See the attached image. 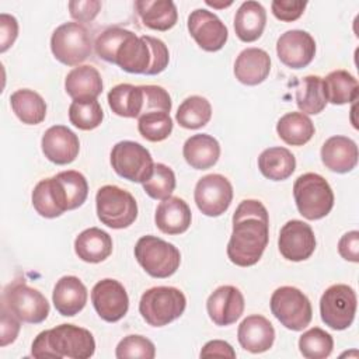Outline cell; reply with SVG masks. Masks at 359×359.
Listing matches in <instances>:
<instances>
[{
  "label": "cell",
  "instance_id": "cell-1",
  "mask_svg": "<svg viewBox=\"0 0 359 359\" xmlns=\"http://www.w3.org/2000/svg\"><path fill=\"white\" fill-rule=\"evenodd\" d=\"M94 49L101 59L135 74H158L170 62L168 48L161 39L150 35L137 36L119 27L102 31L94 42Z\"/></svg>",
  "mask_w": 359,
  "mask_h": 359
},
{
  "label": "cell",
  "instance_id": "cell-2",
  "mask_svg": "<svg viewBox=\"0 0 359 359\" xmlns=\"http://www.w3.org/2000/svg\"><path fill=\"white\" fill-rule=\"evenodd\" d=\"M269 240L266 208L257 199H244L233 215V231L227 244V257L237 266L255 265Z\"/></svg>",
  "mask_w": 359,
  "mask_h": 359
},
{
  "label": "cell",
  "instance_id": "cell-3",
  "mask_svg": "<svg viewBox=\"0 0 359 359\" xmlns=\"http://www.w3.org/2000/svg\"><path fill=\"white\" fill-rule=\"evenodd\" d=\"M95 352L93 334L79 325L60 324L39 332L31 346L34 358L87 359Z\"/></svg>",
  "mask_w": 359,
  "mask_h": 359
},
{
  "label": "cell",
  "instance_id": "cell-4",
  "mask_svg": "<svg viewBox=\"0 0 359 359\" xmlns=\"http://www.w3.org/2000/svg\"><path fill=\"white\" fill-rule=\"evenodd\" d=\"M293 196L299 213L307 220L325 217L334 206V192L330 184L316 172L302 174L294 181Z\"/></svg>",
  "mask_w": 359,
  "mask_h": 359
},
{
  "label": "cell",
  "instance_id": "cell-5",
  "mask_svg": "<svg viewBox=\"0 0 359 359\" xmlns=\"http://www.w3.org/2000/svg\"><path fill=\"white\" fill-rule=\"evenodd\" d=\"M185 294L172 286H156L146 290L139 302V313L151 327H164L182 316Z\"/></svg>",
  "mask_w": 359,
  "mask_h": 359
},
{
  "label": "cell",
  "instance_id": "cell-6",
  "mask_svg": "<svg viewBox=\"0 0 359 359\" xmlns=\"http://www.w3.org/2000/svg\"><path fill=\"white\" fill-rule=\"evenodd\" d=\"M135 258L153 278L164 279L177 272L181 264L180 250L156 236H143L135 245Z\"/></svg>",
  "mask_w": 359,
  "mask_h": 359
},
{
  "label": "cell",
  "instance_id": "cell-7",
  "mask_svg": "<svg viewBox=\"0 0 359 359\" xmlns=\"http://www.w3.org/2000/svg\"><path fill=\"white\" fill-rule=\"evenodd\" d=\"M97 216L111 229H126L137 217V203L133 195L116 185H104L95 195Z\"/></svg>",
  "mask_w": 359,
  "mask_h": 359
},
{
  "label": "cell",
  "instance_id": "cell-8",
  "mask_svg": "<svg viewBox=\"0 0 359 359\" xmlns=\"http://www.w3.org/2000/svg\"><path fill=\"white\" fill-rule=\"evenodd\" d=\"M1 306H4L20 321L39 324L48 318L50 306L46 297L24 280H14L3 292Z\"/></svg>",
  "mask_w": 359,
  "mask_h": 359
},
{
  "label": "cell",
  "instance_id": "cell-9",
  "mask_svg": "<svg viewBox=\"0 0 359 359\" xmlns=\"http://www.w3.org/2000/svg\"><path fill=\"white\" fill-rule=\"evenodd\" d=\"M91 35L80 22H65L50 36L53 56L66 66H79L91 55Z\"/></svg>",
  "mask_w": 359,
  "mask_h": 359
},
{
  "label": "cell",
  "instance_id": "cell-10",
  "mask_svg": "<svg viewBox=\"0 0 359 359\" xmlns=\"http://www.w3.org/2000/svg\"><path fill=\"white\" fill-rule=\"evenodd\" d=\"M271 311L283 327L292 331H302L313 317L309 297L293 286H280L272 293Z\"/></svg>",
  "mask_w": 359,
  "mask_h": 359
},
{
  "label": "cell",
  "instance_id": "cell-11",
  "mask_svg": "<svg viewBox=\"0 0 359 359\" xmlns=\"http://www.w3.org/2000/svg\"><path fill=\"white\" fill-rule=\"evenodd\" d=\"M111 165L114 171L132 182L147 181L154 168L150 151L137 142L122 140L111 150Z\"/></svg>",
  "mask_w": 359,
  "mask_h": 359
},
{
  "label": "cell",
  "instance_id": "cell-12",
  "mask_svg": "<svg viewBox=\"0 0 359 359\" xmlns=\"http://www.w3.org/2000/svg\"><path fill=\"white\" fill-rule=\"evenodd\" d=\"M356 306V293L351 286L344 283L332 285L320 299L321 320L331 330H346L355 320Z\"/></svg>",
  "mask_w": 359,
  "mask_h": 359
},
{
  "label": "cell",
  "instance_id": "cell-13",
  "mask_svg": "<svg viewBox=\"0 0 359 359\" xmlns=\"http://www.w3.org/2000/svg\"><path fill=\"white\" fill-rule=\"evenodd\" d=\"M198 209L209 217L223 215L233 201V187L222 174H208L202 177L194 191Z\"/></svg>",
  "mask_w": 359,
  "mask_h": 359
},
{
  "label": "cell",
  "instance_id": "cell-14",
  "mask_svg": "<svg viewBox=\"0 0 359 359\" xmlns=\"http://www.w3.org/2000/svg\"><path fill=\"white\" fill-rule=\"evenodd\" d=\"M46 184L56 208L62 213L80 208L88 195L86 177L74 170L57 172L55 177L46 178Z\"/></svg>",
  "mask_w": 359,
  "mask_h": 359
},
{
  "label": "cell",
  "instance_id": "cell-15",
  "mask_svg": "<svg viewBox=\"0 0 359 359\" xmlns=\"http://www.w3.org/2000/svg\"><path fill=\"white\" fill-rule=\"evenodd\" d=\"M188 31L199 48L206 52L220 50L229 38L224 22L206 8H196L189 14Z\"/></svg>",
  "mask_w": 359,
  "mask_h": 359
},
{
  "label": "cell",
  "instance_id": "cell-16",
  "mask_svg": "<svg viewBox=\"0 0 359 359\" xmlns=\"http://www.w3.org/2000/svg\"><path fill=\"white\" fill-rule=\"evenodd\" d=\"M91 302L97 314L108 323L119 321L129 309V297L123 285L107 278L97 282L91 290Z\"/></svg>",
  "mask_w": 359,
  "mask_h": 359
},
{
  "label": "cell",
  "instance_id": "cell-17",
  "mask_svg": "<svg viewBox=\"0 0 359 359\" xmlns=\"http://www.w3.org/2000/svg\"><path fill=\"white\" fill-rule=\"evenodd\" d=\"M278 247L282 257L287 261H304L310 258L316 250L314 231L310 224L302 220H289L280 229Z\"/></svg>",
  "mask_w": 359,
  "mask_h": 359
},
{
  "label": "cell",
  "instance_id": "cell-18",
  "mask_svg": "<svg viewBox=\"0 0 359 359\" xmlns=\"http://www.w3.org/2000/svg\"><path fill=\"white\" fill-rule=\"evenodd\" d=\"M279 60L290 69H303L311 63L316 55L314 38L302 29L283 32L276 42Z\"/></svg>",
  "mask_w": 359,
  "mask_h": 359
},
{
  "label": "cell",
  "instance_id": "cell-19",
  "mask_svg": "<svg viewBox=\"0 0 359 359\" xmlns=\"http://www.w3.org/2000/svg\"><path fill=\"white\" fill-rule=\"evenodd\" d=\"M244 296L231 285L219 286L208 297L206 310L209 318L219 327L234 324L244 311Z\"/></svg>",
  "mask_w": 359,
  "mask_h": 359
},
{
  "label": "cell",
  "instance_id": "cell-20",
  "mask_svg": "<svg viewBox=\"0 0 359 359\" xmlns=\"http://www.w3.org/2000/svg\"><path fill=\"white\" fill-rule=\"evenodd\" d=\"M41 146L45 157L57 165L73 163L80 151L77 135L65 125H53L46 129Z\"/></svg>",
  "mask_w": 359,
  "mask_h": 359
},
{
  "label": "cell",
  "instance_id": "cell-21",
  "mask_svg": "<svg viewBox=\"0 0 359 359\" xmlns=\"http://www.w3.org/2000/svg\"><path fill=\"white\" fill-rule=\"evenodd\" d=\"M237 338L245 351L262 353L268 351L275 341V328L268 318L259 314L245 317L238 325Z\"/></svg>",
  "mask_w": 359,
  "mask_h": 359
},
{
  "label": "cell",
  "instance_id": "cell-22",
  "mask_svg": "<svg viewBox=\"0 0 359 359\" xmlns=\"http://www.w3.org/2000/svg\"><path fill=\"white\" fill-rule=\"evenodd\" d=\"M321 161L334 172H349L358 164V146L346 136H331L321 146Z\"/></svg>",
  "mask_w": 359,
  "mask_h": 359
},
{
  "label": "cell",
  "instance_id": "cell-23",
  "mask_svg": "<svg viewBox=\"0 0 359 359\" xmlns=\"http://www.w3.org/2000/svg\"><path fill=\"white\" fill-rule=\"evenodd\" d=\"M87 287L77 276H62L52 292V300L59 314L73 317L79 314L87 303Z\"/></svg>",
  "mask_w": 359,
  "mask_h": 359
},
{
  "label": "cell",
  "instance_id": "cell-24",
  "mask_svg": "<svg viewBox=\"0 0 359 359\" xmlns=\"http://www.w3.org/2000/svg\"><path fill=\"white\" fill-rule=\"evenodd\" d=\"M191 219L192 215L188 203L178 196H170L161 201L154 213V222L158 230L170 236L185 233L191 224Z\"/></svg>",
  "mask_w": 359,
  "mask_h": 359
},
{
  "label": "cell",
  "instance_id": "cell-25",
  "mask_svg": "<svg viewBox=\"0 0 359 359\" xmlns=\"http://www.w3.org/2000/svg\"><path fill=\"white\" fill-rule=\"evenodd\" d=\"M271 72V57L259 48H247L241 50L234 62V76L245 86L262 83Z\"/></svg>",
  "mask_w": 359,
  "mask_h": 359
},
{
  "label": "cell",
  "instance_id": "cell-26",
  "mask_svg": "<svg viewBox=\"0 0 359 359\" xmlns=\"http://www.w3.org/2000/svg\"><path fill=\"white\" fill-rule=\"evenodd\" d=\"M102 87L100 72L90 65L72 69L65 80L66 93L73 98V101L97 100V97L102 93Z\"/></svg>",
  "mask_w": 359,
  "mask_h": 359
},
{
  "label": "cell",
  "instance_id": "cell-27",
  "mask_svg": "<svg viewBox=\"0 0 359 359\" xmlns=\"http://www.w3.org/2000/svg\"><path fill=\"white\" fill-rule=\"evenodd\" d=\"M76 255L88 264H98L105 261L112 252L111 236L98 229L90 227L83 230L74 240Z\"/></svg>",
  "mask_w": 359,
  "mask_h": 359
},
{
  "label": "cell",
  "instance_id": "cell-28",
  "mask_svg": "<svg viewBox=\"0 0 359 359\" xmlns=\"http://www.w3.org/2000/svg\"><path fill=\"white\" fill-rule=\"evenodd\" d=\"M182 156L192 168L208 170L217 163L220 157V144L213 136L198 133L185 140Z\"/></svg>",
  "mask_w": 359,
  "mask_h": 359
},
{
  "label": "cell",
  "instance_id": "cell-29",
  "mask_svg": "<svg viewBox=\"0 0 359 359\" xmlns=\"http://www.w3.org/2000/svg\"><path fill=\"white\" fill-rule=\"evenodd\" d=\"M266 11L258 1H244L234 15V31L243 42L257 41L265 28Z\"/></svg>",
  "mask_w": 359,
  "mask_h": 359
},
{
  "label": "cell",
  "instance_id": "cell-30",
  "mask_svg": "<svg viewBox=\"0 0 359 359\" xmlns=\"http://www.w3.org/2000/svg\"><path fill=\"white\" fill-rule=\"evenodd\" d=\"M142 22L154 31H168L178 20V13L171 0H137L135 3Z\"/></svg>",
  "mask_w": 359,
  "mask_h": 359
},
{
  "label": "cell",
  "instance_id": "cell-31",
  "mask_svg": "<svg viewBox=\"0 0 359 359\" xmlns=\"http://www.w3.org/2000/svg\"><path fill=\"white\" fill-rule=\"evenodd\" d=\"M323 90L327 102L342 105L353 102L359 94L358 80L346 70H334L323 79Z\"/></svg>",
  "mask_w": 359,
  "mask_h": 359
},
{
  "label": "cell",
  "instance_id": "cell-32",
  "mask_svg": "<svg viewBox=\"0 0 359 359\" xmlns=\"http://www.w3.org/2000/svg\"><path fill=\"white\" fill-rule=\"evenodd\" d=\"M258 168L265 178L283 181L293 174L296 158L286 147H269L259 154Z\"/></svg>",
  "mask_w": 359,
  "mask_h": 359
},
{
  "label": "cell",
  "instance_id": "cell-33",
  "mask_svg": "<svg viewBox=\"0 0 359 359\" xmlns=\"http://www.w3.org/2000/svg\"><path fill=\"white\" fill-rule=\"evenodd\" d=\"M108 104L118 116L139 118L143 109V88L126 83L118 84L109 90Z\"/></svg>",
  "mask_w": 359,
  "mask_h": 359
},
{
  "label": "cell",
  "instance_id": "cell-34",
  "mask_svg": "<svg viewBox=\"0 0 359 359\" xmlns=\"http://www.w3.org/2000/svg\"><path fill=\"white\" fill-rule=\"evenodd\" d=\"M279 137L290 146H303L314 135L313 121L303 112H287L276 123Z\"/></svg>",
  "mask_w": 359,
  "mask_h": 359
},
{
  "label": "cell",
  "instance_id": "cell-35",
  "mask_svg": "<svg viewBox=\"0 0 359 359\" xmlns=\"http://www.w3.org/2000/svg\"><path fill=\"white\" fill-rule=\"evenodd\" d=\"M10 104L13 112L25 125H38L46 116V104L43 98L29 88H21L11 94Z\"/></svg>",
  "mask_w": 359,
  "mask_h": 359
},
{
  "label": "cell",
  "instance_id": "cell-36",
  "mask_svg": "<svg viewBox=\"0 0 359 359\" xmlns=\"http://www.w3.org/2000/svg\"><path fill=\"white\" fill-rule=\"evenodd\" d=\"M212 118L210 102L201 95H191L185 98L175 114L180 126L185 129H199L205 126Z\"/></svg>",
  "mask_w": 359,
  "mask_h": 359
},
{
  "label": "cell",
  "instance_id": "cell-37",
  "mask_svg": "<svg viewBox=\"0 0 359 359\" xmlns=\"http://www.w3.org/2000/svg\"><path fill=\"white\" fill-rule=\"evenodd\" d=\"M296 104L303 114L317 115L327 105L323 79L318 76H306L296 88Z\"/></svg>",
  "mask_w": 359,
  "mask_h": 359
},
{
  "label": "cell",
  "instance_id": "cell-38",
  "mask_svg": "<svg viewBox=\"0 0 359 359\" xmlns=\"http://www.w3.org/2000/svg\"><path fill=\"white\" fill-rule=\"evenodd\" d=\"M104 111L97 100L73 101L69 107V121L81 130H93L101 125Z\"/></svg>",
  "mask_w": 359,
  "mask_h": 359
},
{
  "label": "cell",
  "instance_id": "cell-39",
  "mask_svg": "<svg viewBox=\"0 0 359 359\" xmlns=\"http://www.w3.org/2000/svg\"><path fill=\"white\" fill-rule=\"evenodd\" d=\"M334 348L332 337L318 328H310L309 331L303 332L299 338V349L300 353L307 359H324L328 358Z\"/></svg>",
  "mask_w": 359,
  "mask_h": 359
},
{
  "label": "cell",
  "instance_id": "cell-40",
  "mask_svg": "<svg viewBox=\"0 0 359 359\" xmlns=\"http://www.w3.org/2000/svg\"><path fill=\"white\" fill-rule=\"evenodd\" d=\"M139 133L149 142H161L172 132V119L168 112L153 111L137 118Z\"/></svg>",
  "mask_w": 359,
  "mask_h": 359
},
{
  "label": "cell",
  "instance_id": "cell-41",
  "mask_svg": "<svg viewBox=\"0 0 359 359\" xmlns=\"http://www.w3.org/2000/svg\"><path fill=\"white\" fill-rule=\"evenodd\" d=\"M143 189L153 199L164 201L170 198L175 189L174 171L163 163L154 164L151 177L143 182Z\"/></svg>",
  "mask_w": 359,
  "mask_h": 359
},
{
  "label": "cell",
  "instance_id": "cell-42",
  "mask_svg": "<svg viewBox=\"0 0 359 359\" xmlns=\"http://www.w3.org/2000/svg\"><path fill=\"white\" fill-rule=\"evenodd\" d=\"M115 356L118 359L140 358L153 359L156 356L154 344L143 335H128L116 345Z\"/></svg>",
  "mask_w": 359,
  "mask_h": 359
},
{
  "label": "cell",
  "instance_id": "cell-43",
  "mask_svg": "<svg viewBox=\"0 0 359 359\" xmlns=\"http://www.w3.org/2000/svg\"><path fill=\"white\" fill-rule=\"evenodd\" d=\"M142 88H143V109L140 115H144L153 111H163L170 114L172 107L171 97L163 87L147 84V86H142Z\"/></svg>",
  "mask_w": 359,
  "mask_h": 359
},
{
  "label": "cell",
  "instance_id": "cell-44",
  "mask_svg": "<svg viewBox=\"0 0 359 359\" xmlns=\"http://www.w3.org/2000/svg\"><path fill=\"white\" fill-rule=\"evenodd\" d=\"M32 205H34V209L36 210V213H39L42 217L55 219L62 215V212L53 203V199L48 189L46 180H41L35 185V188L32 191Z\"/></svg>",
  "mask_w": 359,
  "mask_h": 359
},
{
  "label": "cell",
  "instance_id": "cell-45",
  "mask_svg": "<svg viewBox=\"0 0 359 359\" xmlns=\"http://www.w3.org/2000/svg\"><path fill=\"white\" fill-rule=\"evenodd\" d=\"M307 3L306 1H290V0H273L271 8L273 15L285 22L296 21L304 13Z\"/></svg>",
  "mask_w": 359,
  "mask_h": 359
},
{
  "label": "cell",
  "instance_id": "cell-46",
  "mask_svg": "<svg viewBox=\"0 0 359 359\" xmlns=\"http://www.w3.org/2000/svg\"><path fill=\"white\" fill-rule=\"evenodd\" d=\"M70 15L77 22L93 21L101 10V1L98 0H74L67 4Z\"/></svg>",
  "mask_w": 359,
  "mask_h": 359
},
{
  "label": "cell",
  "instance_id": "cell-47",
  "mask_svg": "<svg viewBox=\"0 0 359 359\" xmlns=\"http://www.w3.org/2000/svg\"><path fill=\"white\" fill-rule=\"evenodd\" d=\"M18 22L15 17L1 13L0 14V52H6L17 39Z\"/></svg>",
  "mask_w": 359,
  "mask_h": 359
},
{
  "label": "cell",
  "instance_id": "cell-48",
  "mask_svg": "<svg viewBox=\"0 0 359 359\" xmlns=\"http://www.w3.org/2000/svg\"><path fill=\"white\" fill-rule=\"evenodd\" d=\"M339 255L351 262H359V231L352 230L345 233L338 241Z\"/></svg>",
  "mask_w": 359,
  "mask_h": 359
},
{
  "label": "cell",
  "instance_id": "cell-49",
  "mask_svg": "<svg viewBox=\"0 0 359 359\" xmlns=\"http://www.w3.org/2000/svg\"><path fill=\"white\" fill-rule=\"evenodd\" d=\"M20 320L1 306V341L0 346H6L15 341L20 332Z\"/></svg>",
  "mask_w": 359,
  "mask_h": 359
},
{
  "label": "cell",
  "instance_id": "cell-50",
  "mask_svg": "<svg viewBox=\"0 0 359 359\" xmlns=\"http://www.w3.org/2000/svg\"><path fill=\"white\" fill-rule=\"evenodd\" d=\"M199 356L201 358H236V352L229 342L213 339L205 344Z\"/></svg>",
  "mask_w": 359,
  "mask_h": 359
},
{
  "label": "cell",
  "instance_id": "cell-51",
  "mask_svg": "<svg viewBox=\"0 0 359 359\" xmlns=\"http://www.w3.org/2000/svg\"><path fill=\"white\" fill-rule=\"evenodd\" d=\"M208 6H212V7H216V8H223V7H227V6H231V1H227V3H215V1H206Z\"/></svg>",
  "mask_w": 359,
  "mask_h": 359
}]
</instances>
